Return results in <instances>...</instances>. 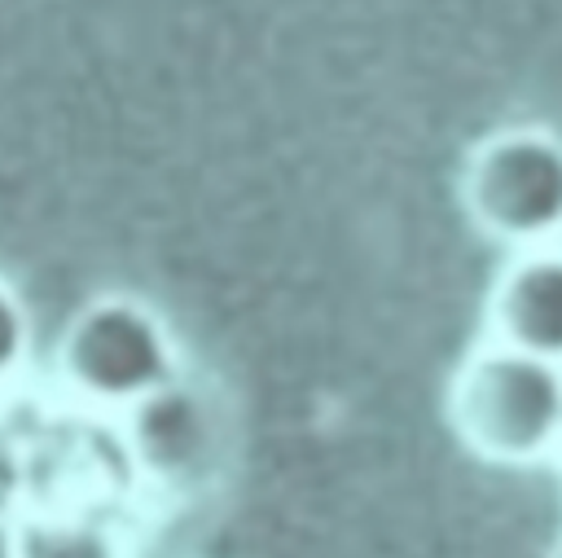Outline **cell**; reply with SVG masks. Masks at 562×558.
<instances>
[{
    "label": "cell",
    "mask_w": 562,
    "mask_h": 558,
    "mask_svg": "<svg viewBox=\"0 0 562 558\" xmlns=\"http://www.w3.org/2000/svg\"><path fill=\"white\" fill-rule=\"evenodd\" d=\"M452 422L483 457H544L562 439V365L509 343L483 347L457 378Z\"/></svg>",
    "instance_id": "1"
},
{
    "label": "cell",
    "mask_w": 562,
    "mask_h": 558,
    "mask_svg": "<svg viewBox=\"0 0 562 558\" xmlns=\"http://www.w3.org/2000/svg\"><path fill=\"white\" fill-rule=\"evenodd\" d=\"M61 365L83 395L132 404L171 382V343L140 303L105 299L70 325Z\"/></svg>",
    "instance_id": "2"
},
{
    "label": "cell",
    "mask_w": 562,
    "mask_h": 558,
    "mask_svg": "<svg viewBox=\"0 0 562 558\" xmlns=\"http://www.w3.org/2000/svg\"><path fill=\"white\" fill-rule=\"evenodd\" d=\"M474 215L514 242L562 228V145L544 132H509L492 141L470 171Z\"/></svg>",
    "instance_id": "3"
},
{
    "label": "cell",
    "mask_w": 562,
    "mask_h": 558,
    "mask_svg": "<svg viewBox=\"0 0 562 558\" xmlns=\"http://www.w3.org/2000/svg\"><path fill=\"white\" fill-rule=\"evenodd\" d=\"M501 343L562 365V255H527L496 290Z\"/></svg>",
    "instance_id": "4"
},
{
    "label": "cell",
    "mask_w": 562,
    "mask_h": 558,
    "mask_svg": "<svg viewBox=\"0 0 562 558\" xmlns=\"http://www.w3.org/2000/svg\"><path fill=\"white\" fill-rule=\"evenodd\" d=\"M18 558H119L97 527H26L18 532Z\"/></svg>",
    "instance_id": "5"
},
{
    "label": "cell",
    "mask_w": 562,
    "mask_h": 558,
    "mask_svg": "<svg viewBox=\"0 0 562 558\" xmlns=\"http://www.w3.org/2000/svg\"><path fill=\"white\" fill-rule=\"evenodd\" d=\"M22 351H26V316L18 299L0 286V382L22 365Z\"/></svg>",
    "instance_id": "6"
},
{
    "label": "cell",
    "mask_w": 562,
    "mask_h": 558,
    "mask_svg": "<svg viewBox=\"0 0 562 558\" xmlns=\"http://www.w3.org/2000/svg\"><path fill=\"white\" fill-rule=\"evenodd\" d=\"M0 558H18V532L0 518Z\"/></svg>",
    "instance_id": "7"
},
{
    "label": "cell",
    "mask_w": 562,
    "mask_h": 558,
    "mask_svg": "<svg viewBox=\"0 0 562 558\" xmlns=\"http://www.w3.org/2000/svg\"><path fill=\"white\" fill-rule=\"evenodd\" d=\"M558 558H562V549H558Z\"/></svg>",
    "instance_id": "8"
}]
</instances>
